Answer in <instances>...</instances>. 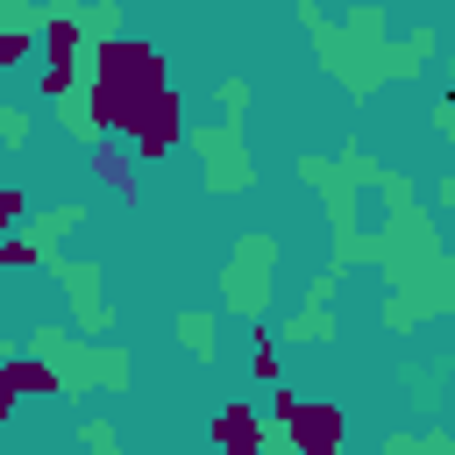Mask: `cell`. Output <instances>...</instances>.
Here are the masks:
<instances>
[{
	"instance_id": "cell-1",
	"label": "cell",
	"mask_w": 455,
	"mask_h": 455,
	"mask_svg": "<svg viewBox=\"0 0 455 455\" xmlns=\"http://www.w3.org/2000/svg\"><path fill=\"white\" fill-rule=\"evenodd\" d=\"M164 92H171V85H164V57H156V43L121 36V43H107V50H92L85 114H92V128H100L107 142H114V135H128V142H135L142 114H149Z\"/></svg>"
},
{
	"instance_id": "cell-2",
	"label": "cell",
	"mask_w": 455,
	"mask_h": 455,
	"mask_svg": "<svg viewBox=\"0 0 455 455\" xmlns=\"http://www.w3.org/2000/svg\"><path fill=\"white\" fill-rule=\"evenodd\" d=\"M341 434H348V419L334 398H299V419L284 441H291V455H341Z\"/></svg>"
},
{
	"instance_id": "cell-3",
	"label": "cell",
	"mask_w": 455,
	"mask_h": 455,
	"mask_svg": "<svg viewBox=\"0 0 455 455\" xmlns=\"http://www.w3.org/2000/svg\"><path fill=\"white\" fill-rule=\"evenodd\" d=\"M178 142H185V100H178V85H171V92L142 114V128H135V142H128V149H135V164H164Z\"/></svg>"
},
{
	"instance_id": "cell-4",
	"label": "cell",
	"mask_w": 455,
	"mask_h": 455,
	"mask_svg": "<svg viewBox=\"0 0 455 455\" xmlns=\"http://www.w3.org/2000/svg\"><path fill=\"white\" fill-rule=\"evenodd\" d=\"M213 448H220V455H270V427L256 419L249 398H228V405L213 412Z\"/></svg>"
},
{
	"instance_id": "cell-5",
	"label": "cell",
	"mask_w": 455,
	"mask_h": 455,
	"mask_svg": "<svg viewBox=\"0 0 455 455\" xmlns=\"http://www.w3.org/2000/svg\"><path fill=\"white\" fill-rule=\"evenodd\" d=\"M57 391H64V377L43 355H7V370H0V412H14L21 398H57Z\"/></svg>"
},
{
	"instance_id": "cell-6",
	"label": "cell",
	"mask_w": 455,
	"mask_h": 455,
	"mask_svg": "<svg viewBox=\"0 0 455 455\" xmlns=\"http://www.w3.org/2000/svg\"><path fill=\"white\" fill-rule=\"evenodd\" d=\"M50 277H57V284L78 299V320H85V334H100V327H107V313L92 306V291H100V270H92V263H64V256L50 249Z\"/></svg>"
},
{
	"instance_id": "cell-7",
	"label": "cell",
	"mask_w": 455,
	"mask_h": 455,
	"mask_svg": "<svg viewBox=\"0 0 455 455\" xmlns=\"http://www.w3.org/2000/svg\"><path fill=\"white\" fill-rule=\"evenodd\" d=\"M199 149H206V164H213V171H206V185H213V192H242V185H249V164H242L235 135H220V128H213V135H199Z\"/></svg>"
},
{
	"instance_id": "cell-8",
	"label": "cell",
	"mask_w": 455,
	"mask_h": 455,
	"mask_svg": "<svg viewBox=\"0 0 455 455\" xmlns=\"http://www.w3.org/2000/svg\"><path fill=\"white\" fill-rule=\"evenodd\" d=\"M92 178L114 185L121 199H135V149H121V142H92Z\"/></svg>"
},
{
	"instance_id": "cell-9",
	"label": "cell",
	"mask_w": 455,
	"mask_h": 455,
	"mask_svg": "<svg viewBox=\"0 0 455 455\" xmlns=\"http://www.w3.org/2000/svg\"><path fill=\"white\" fill-rule=\"evenodd\" d=\"M28 21H43V14H28V7H7V14H0V64H28V57H36Z\"/></svg>"
},
{
	"instance_id": "cell-10",
	"label": "cell",
	"mask_w": 455,
	"mask_h": 455,
	"mask_svg": "<svg viewBox=\"0 0 455 455\" xmlns=\"http://www.w3.org/2000/svg\"><path fill=\"white\" fill-rule=\"evenodd\" d=\"M28 228H36V242H64L71 228H85V206H78V199H64V206H43Z\"/></svg>"
},
{
	"instance_id": "cell-11",
	"label": "cell",
	"mask_w": 455,
	"mask_h": 455,
	"mask_svg": "<svg viewBox=\"0 0 455 455\" xmlns=\"http://www.w3.org/2000/svg\"><path fill=\"white\" fill-rule=\"evenodd\" d=\"M71 85H78V64H57V57H43V71H36V92H43V100H64Z\"/></svg>"
},
{
	"instance_id": "cell-12",
	"label": "cell",
	"mask_w": 455,
	"mask_h": 455,
	"mask_svg": "<svg viewBox=\"0 0 455 455\" xmlns=\"http://www.w3.org/2000/svg\"><path fill=\"white\" fill-rule=\"evenodd\" d=\"M0 263H7V270H36V263L50 270V256L36 249V235H7V242H0Z\"/></svg>"
},
{
	"instance_id": "cell-13",
	"label": "cell",
	"mask_w": 455,
	"mask_h": 455,
	"mask_svg": "<svg viewBox=\"0 0 455 455\" xmlns=\"http://www.w3.org/2000/svg\"><path fill=\"white\" fill-rule=\"evenodd\" d=\"M178 334H185V348H192L199 363L213 355V320H206V313H185V320H178Z\"/></svg>"
},
{
	"instance_id": "cell-14",
	"label": "cell",
	"mask_w": 455,
	"mask_h": 455,
	"mask_svg": "<svg viewBox=\"0 0 455 455\" xmlns=\"http://www.w3.org/2000/svg\"><path fill=\"white\" fill-rule=\"evenodd\" d=\"M249 377L277 391V334H256V355H249Z\"/></svg>"
},
{
	"instance_id": "cell-15",
	"label": "cell",
	"mask_w": 455,
	"mask_h": 455,
	"mask_svg": "<svg viewBox=\"0 0 455 455\" xmlns=\"http://www.w3.org/2000/svg\"><path fill=\"white\" fill-rule=\"evenodd\" d=\"M92 377H100V384H114V391H121V384H128V355H121V348H114V355H107V348H100V355H92Z\"/></svg>"
},
{
	"instance_id": "cell-16",
	"label": "cell",
	"mask_w": 455,
	"mask_h": 455,
	"mask_svg": "<svg viewBox=\"0 0 455 455\" xmlns=\"http://www.w3.org/2000/svg\"><path fill=\"white\" fill-rule=\"evenodd\" d=\"M0 220H7V228L28 220V192H21V185H0Z\"/></svg>"
},
{
	"instance_id": "cell-17",
	"label": "cell",
	"mask_w": 455,
	"mask_h": 455,
	"mask_svg": "<svg viewBox=\"0 0 455 455\" xmlns=\"http://www.w3.org/2000/svg\"><path fill=\"white\" fill-rule=\"evenodd\" d=\"M78 434H85V448H92V455H121V441H114V427H107V419H85Z\"/></svg>"
},
{
	"instance_id": "cell-18",
	"label": "cell",
	"mask_w": 455,
	"mask_h": 455,
	"mask_svg": "<svg viewBox=\"0 0 455 455\" xmlns=\"http://www.w3.org/2000/svg\"><path fill=\"white\" fill-rule=\"evenodd\" d=\"M213 100H220V114H228V107H242V100H249V85H242V78H220V85H213Z\"/></svg>"
},
{
	"instance_id": "cell-19",
	"label": "cell",
	"mask_w": 455,
	"mask_h": 455,
	"mask_svg": "<svg viewBox=\"0 0 455 455\" xmlns=\"http://www.w3.org/2000/svg\"><path fill=\"white\" fill-rule=\"evenodd\" d=\"M0 128H7V142H21V135H28V114H21V107H0Z\"/></svg>"
},
{
	"instance_id": "cell-20",
	"label": "cell",
	"mask_w": 455,
	"mask_h": 455,
	"mask_svg": "<svg viewBox=\"0 0 455 455\" xmlns=\"http://www.w3.org/2000/svg\"><path fill=\"white\" fill-rule=\"evenodd\" d=\"M291 334H306V341H320V334H327V313H299V320H291Z\"/></svg>"
},
{
	"instance_id": "cell-21",
	"label": "cell",
	"mask_w": 455,
	"mask_h": 455,
	"mask_svg": "<svg viewBox=\"0 0 455 455\" xmlns=\"http://www.w3.org/2000/svg\"><path fill=\"white\" fill-rule=\"evenodd\" d=\"M434 128H441V135H455V100H441V107H434Z\"/></svg>"
}]
</instances>
